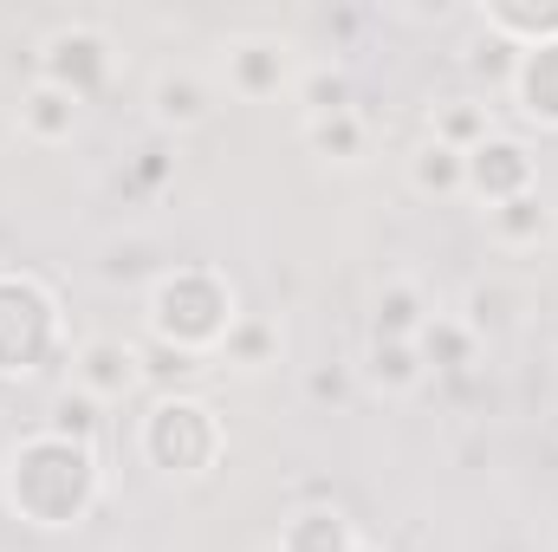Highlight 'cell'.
I'll use <instances>...</instances> for the list:
<instances>
[{
    "label": "cell",
    "mask_w": 558,
    "mask_h": 552,
    "mask_svg": "<svg viewBox=\"0 0 558 552\" xmlns=\"http://www.w3.org/2000/svg\"><path fill=\"white\" fill-rule=\"evenodd\" d=\"M305 149L338 163V169H357L371 156V118L364 111H338V118H305Z\"/></svg>",
    "instance_id": "20"
},
{
    "label": "cell",
    "mask_w": 558,
    "mask_h": 552,
    "mask_svg": "<svg viewBox=\"0 0 558 552\" xmlns=\"http://www.w3.org/2000/svg\"><path fill=\"white\" fill-rule=\"evenodd\" d=\"M137 448L156 475L202 481L228 455V422H221V410L208 397H195V391H162L137 422Z\"/></svg>",
    "instance_id": "3"
},
{
    "label": "cell",
    "mask_w": 558,
    "mask_h": 552,
    "mask_svg": "<svg viewBox=\"0 0 558 552\" xmlns=\"http://www.w3.org/2000/svg\"><path fill=\"white\" fill-rule=\"evenodd\" d=\"M474 20H481V33L507 39L513 52H533V46L558 39V0H487Z\"/></svg>",
    "instance_id": "15"
},
{
    "label": "cell",
    "mask_w": 558,
    "mask_h": 552,
    "mask_svg": "<svg viewBox=\"0 0 558 552\" xmlns=\"http://www.w3.org/2000/svg\"><path fill=\"white\" fill-rule=\"evenodd\" d=\"M46 429H59V435H72V442H92L98 448V429H105V404H92L85 391H59L52 397V410H46Z\"/></svg>",
    "instance_id": "24"
},
{
    "label": "cell",
    "mask_w": 558,
    "mask_h": 552,
    "mask_svg": "<svg viewBox=\"0 0 558 552\" xmlns=\"http://www.w3.org/2000/svg\"><path fill=\"white\" fill-rule=\"evenodd\" d=\"M59 358H72L59 292L39 274L0 267V384H26Z\"/></svg>",
    "instance_id": "4"
},
{
    "label": "cell",
    "mask_w": 558,
    "mask_h": 552,
    "mask_svg": "<svg viewBox=\"0 0 558 552\" xmlns=\"http://www.w3.org/2000/svg\"><path fill=\"white\" fill-rule=\"evenodd\" d=\"M500 124H494V105L487 98H435L428 105V137L448 143V149H481V143L494 137Z\"/></svg>",
    "instance_id": "19"
},
{
    "label": "cell",
    "mask_w": 558,
    "mask_h": 552,
    "mask_svg": "<svg viewBox=\"0 0 558 552\" xmlns=\"http://www.w3.org/2000/svg\"><path fill=\"white\" fill-rule=\"evenodd\" d=\"M279 351H286V332H279V319H260V312H241L234 319V332L221 338V371H241V377H260V371H274Z\"/></svg>",
    "instance_id": "16"
},
{
    "label": "cell",
    "mask_w": 558,
    "mask_h": 552,
    "mask_svg": "<svg viewBox=\"0 0 558 552\" xmlns=\"http://www.w3.org/2000/svg\"><path fill=\"white\" fill-rule=\"evenodd\" d=\"M520 305H526V299H520L513 286H500V279H474V286L461 292V312H454V319H461L481 345H494V338L520 332Z\"/></svg>",
    "instance_id": "18"
},
{
    "label": "cell",
    "mask_w": 558,
    "mask_h": 552,
    "mask_svg": "<svg viewBox=\"0 0 558 552\" xmlns=\"http://www.w3.org/2000/svg\"><path fill=\"white\" fill-rule=\"evenodd\" d=\"M0 501L13 520L39 527V533H72L98 514L105 501V468L92 442H72L59 429H26L7 461H0Z\"/></svg>",
    "instance_id": "1"
},
{
    "label": "cell",
    "mask_w": 558,
    "mask_h": 552,
    "mask_svg": "<svg viewBox=\"0 0 558 552\" xmlns=\"http://www.w3.org/2000/svg\"><path fill=\"white\" fill-rule=\"evenodd\" d=\"M533 189H539V163H533V149L520 137L494 131L481 149H468V195H474L481 208H500V202L533 195Z\"/></svg>",
    "instance_id": "8"
},
{
    "label": "cell",
    "mask_w": 558,
    "mask_h": 552,
    "mask_svg": "<svg viewBox=\"0 0 558 552\" xmlns=\"http://www.w3.org/2000/svg\"><path fill=\"white\" fill-rule=\"evenodd\" d=\"M507 98H513V111H520L526 124L558 131V39H553V46L520 52L513 79H507Z\"/></svg>",
    "instance_id": "13"
},
{
    "label": "cell",
    "mask_w": 558,
    "mask_h": 552,
    "mask_svg": "<svg viewBox=\"0 0 558 552\" xmlns=\"http://www.w3.org/2000/svg\"><path fill=\"white\" fill-rule=\"evenodd\" d=\"M111 65H118L111 33L98 20H65V26H52L39 39V72L33 79H46V85H59V92H72V98L92 105L111 85Z\"/></svg>",
    "instance_id": "5"
},
{
    "label": "cell",
    "mask_w": 558,
    "mask_h": 552,
    "mask_svg": "<svg viewBox=\"0 0 558 552\" xmlns=\"http://www.w3.org/2000/svg\"><path fill=\"white\" fill-rule=\"evenodd\" d=\"M364 377H371L384 397H416L422 384H428L422 351L416 345H390V338H371V345H364Z\"/></svg>",
    "instance_id": "22"
},
{
    "label": "cell",
    "mask_w": 558,
    "mask_h": 552,
    "mask_svg": "<svg viewBox=\"0 0 558 552\" xmlns=\"http://www.w3.org/2000/svg\"><path fill=\"white\" fill-rule=\"evenodd\" d=\"M215 105H221V92H215V79L195 72V65H162V72L149 79V118H156V131H169V137L202 131V124L215 118Z\"/></svg>",
    "instance_id": "9"
},
{
    "label": "cell",
    "mask_w": 558,
    "mask_h": 552,
    "mask_svg": "<svg viewBox=\"0 0 558 552\" xmlns=\"http://www.w3.org/2000/svg\"><path fill=\"white\" fill-rule=\"evenodd\" d=\"M274 552H357V527L338 501H305L279 520Z\"/></svg>",
    "instance_id": "12"
},
{
    "label": "cell",
    "mask_w": 558,
    "mask_h": 552,
    "mask_svg": "<svg viewBox=\"0 0 558 552\" xmlns=\"http://www.w3.org/2000/svg\"><path fill=\"white\" fill-rule=\"evenodd\" d=\"M416 351H422V371H428V377H448V371H468V364L481 358V338H474L454 312H435V319L422 325Z\"/></svg>",
    "instance_id": "21"
},
{
    "label": "cell",
    "mask_w": 558,
    "mask_h": 552,
    "mask_svg": "<svg viewBox=\"0 0 558 552\" xmlns=\"http://www.w3.org/2000/svg\"><path fill=\"white\" fill-rule=\"evenodd\" d=\"M65 364H72V391H85V397L105 404V410L143 391V345L118 338V332H92V338H78Z\"/></svg>",
    "instance_id": "7"
},
{
    "label": "cell",
    "mask_w": 558,
    "mask_h": 552,
    "mask_svg": "<svg viewBox=\"0 0 558 552\" xmlns=\"http://www.w3.org/2000/svg\"><path fill=\"white\" fill-rule=\"evenodd\" d=\"M234 319H241L234 286H228L221 267H208V261H182V267L156 274L149 299H143L149 345H162L175 358H195V364H208L221 351V338L234 332Z\"/></svg>",
    "instance_id": "2"
},
{
    "label": "cell",
    "mask_w": 558,
    "mask_h": 552,
    "mask_svg": "<svg viewBox=\"0 0 558 552\" xmlns=\"http://www.w3.org/2000/svg\"><path fill=\"white\" fill-rule=\"evenodd\" d=\"M20 137L39 143V149H59V143L78 137V124H85V98H72V92H59V85H46V79H33L26 92H20Z\"/></svg>",
    "instance_id": "11"
},
{
    "label": "cell",
    "mask_w": 558,
    "mask_h": 552,
    "mask_svg": "<svg viewBox=\"0 0 558 552\" xmlns=\"http://www.w3.org/2000/svg\"><path fill=\"white\" fill-rule=\"evenodd\" d=\"M305 391H312L318 404H344V391H351V384H344V371H312V377H305Z\"/></svg>",
    "instance_id": "26"
},
{
    "label": "cell",
    "mask_w": 558,
    "mask_h": 552,
    "mask_svg": "<svg viewBox=\"0 0 558 552\" xmlns=\"http://www.w3.org/2000/svg\"><path fill=\"white\" fill-rule=\"evenodd\" d=\"M435 319V299L422 292V279L397 274L377 286V299H371V338H390V345H416L422 325Z\"/></svg>",
    "instance_id": "14"
},
{
    "label": "cell",
    "mask_w": 558,
    "mask_h": 552,
    "mask_svg": "<svg viewBox=\"0 0 558 552\" xmlns=\"http://www.w3.org/2000/svg\"><path fill=\"white\" fill-rule=\"evenodd\" d=\"M292 98L305 105V118H338V111H357V92H351V72L344 65H305Z\"/></svg>",
    "instance_id": "23"
},
{
    "label": "cell",
    "mask_w": 558,
    "mask_h": 552,
    "mask_svg": "<svg viewBox=\"0 0 558 552\" xmlns=\"http://www.w3.org/2000/svg\"><path fill=\"white\" fill-rule=\"evenodd\" d=\"M299 46L292 39H279V33H234L228 46H221V85H228V98H241V105H267L279 92H292L299 85Z\"/></svg>",
    "instance_id": "6"
},
{
    "label": "cell",
    "mask_w": 558,
    "mask_h": 552,
    "mask_svg": "<svg viewBox=\"0 0 558 552\" xmlns=\"http://www.w3.org/2000/svg\"><path fill=\"white\" fill-rule=\"evenodd\" d=\"M487 85H500L507 92V79H513V65H520V52L507 46V39H494V33H481V46H474V59H468Z\"/></svg>",
    "instance_id": "25"
},
{
    "label": "cell",
    "mask_w": 558,
    "mask_h": 552,
    "mask_svg": "<svg viewBox=\"0 0 558 552\" xmlns=\"http://www.w3.org/2000/svg\"><path fill=\"white\" fill-rule=\"evenodd\" d=\"M357 552H377V547H371V540H357Z\"/></svg>",
    "instance_id": "27"
},
{
    "label": "cell",
    "mask_w": 558,
    "mask_h": 552,
    "mask_svg": "<svg viewBox=\"0 0 558 552\" xmlns=\"http://www.w3.org/2000/svg\"><path fill=\"white\" fill-rule=\"evenodd\" d=\"M410 189H416L422 202H461L468 195V156L461 149H448V143L422 137L416 149H410Z\"/></svg>",
    "instance_id": "17"
},
{
    "label": "cell",
    "mask_w": 558,
    "mask_h": 552,
    "mask_svg": "<svg viewBox=\"0 0 558 552\" xmlns=\"http://www.w3.org/2000/svg\"><path fill=\"white\" fill-rule=\"evenodd\" d=\"M487 241H494L500 254H539V248H553L558 241V208L546 202V189L487 208Z\"/></svg>",
    "instance_id": "10"
}]
</instances>
